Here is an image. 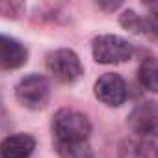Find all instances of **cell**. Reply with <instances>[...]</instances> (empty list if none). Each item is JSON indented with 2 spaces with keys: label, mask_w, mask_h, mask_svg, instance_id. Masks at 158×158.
<instances>
[{
  "label": "cell",
  "mask_w": 158,
  "mask_h": 158,
  "mask_svg": "<svg viewBox=\"0 0 158 158\" xmlns=\"http://www.w3.org/2000/svg\"><path fill=\"white\" fill-rule=\"evenodd\" d=\"M54 141H86L91 134V123L88 115L73 108H61L52 119Z\"/></svg>",
  "instance_id": "cell-1"
},
{
  "label": "cell",
  "mask_w": 158,
  "mask_h": 158,
  "mask_svg": "<svg viewBox=\"0 0 158 158\" xmlns=\"http://www.w3.org/2000/svg\"><path fill=\"white\" fill-rule=\"evenodd\" d=\"M91 52H93V58L97 63L117 65V63L128 61L134 56V47L119 35L104 34V35H97L93 39Z\"/></svg>",
  "instance_id": "cell-2"
},
{
  "label": "cell",
  "mask_w": 158,
  "mask_h": 158,
  "mask_svg": "<svg viewBox=\"0 0 158 158\" xmlns=\"http://www.w3.org/2000/svg\"><path fill=\"white\" fill-rule=\"evenodd\" d=\"M15 97L19 104H23L28 110H43L50 99V84L43 74H26L15 86Z\"/></svg>",
  "instance_id": "cell-3"
},
{
  "label": "cell",
  "mask_w": 158,
  "mask_h": 158,
  "mask_svg": "<svg viewBox=\"0 0 158 158\" xmlns=\"http://www.w3.org/2000/svg\"><path fill=\"white\" fill-rule=\"evenodd\" d=\"M45 65L54 80H58L61 84H73L84 74L80 58L71 48H58V50L50 52L45 60Z\"/></svg>",
  "instance_id": "cell-4"
},
{
  "label": "cell",
  "mask_w": 158,
  "mask_h": 158,
  "mask_svg": "<svg viewBox=\"0 0 158 158\" xmlns=\"http://www.w3.org/2000/svg\"><path fill=\"white\" fill-rule=\"evenodd\" d=\"M119 158H158V132H132L119 143Z\"/></svg>",
  "instance_id": "cell-5"
},
{
  "label": "cell",
  "mask_w": 158,
  "mask_h": 158,
  "mask_svg": "<svg viewBox=\"0 0 158 158\" xmlns=\"http://www.w3.org/2000/svg\"><path fill=\"white\" fill-rule=\"evenodd\" d=\"M95 97L106 104V106H121L125 104L127 97H128V89H127V82L123 80V76H119L117 73H104L99 80L95 82Z\"/></svg>",
  "instance_id": "cell-6"
},
{
  "label": "cell",
  "mask_w": 158,
  "mask_h": 158,
  "mask_svg": "<svg viewBox=\"0 0 158 158\" xmlns=\"http://www.w3.org/2000/svg\"><path fill=\"white\" fill-rule=\"evenodd\" d=\"M28 48L15 37L0 34V69L13 71L26 63Z\"/></svg>",
  "instance_id": "cell-7"
},
{
  "label": "cell",
  "mask_w": 158,
  "mask_h": 158,
  "mask_svg": "<svg viewBox=\"0 0 158 158\" xmlns=\"http://www.w3.org/2000/svg\"><path fill=\"white\" fill-rule=\"evenodd\" d=\"M128 125L132 132H158V104L141 102L128 115Z\"/></svg>",
  "instance_id": "cell-8"
},
{
  "label": "cell",
  "mask_w": 158,
  "mask_h": 158,
  "mask_svg": "<svg viewBox=\"0 0 158 158\" xmlns=\"http://www.w3.org/2000/svg\"><path fill=\"white\" fill-rule=\"evenodd\" d=\"M35 151V138L30 134H11L0 141V158H30Z\"/></svg>",
  "instance_id": "cell-9"
},
{
  "label": "cell",
  "mask_w": 158,
  "mask_h": 158,
  "mask_svg": "<svg viewBox=\"0 0 158 158\" xmlns=\"http://www.w3.org/2000/svg\"><path fill=\"white\" fill-rule=\"evenodd\" d=\"M56 152L61 158H93L91 145L86 141H54Z\"/></svg>",
  "instance_id": "cell-10"
},
{
  "label": "cell",
  "mask_w": 158,
  "mask_h": 158,
  "mask_svg": "<svg viewBox=\"0 0 158 158\" xmlns=\"http://www.w3.org/2000/svg\"><path fill=\"white\" fill-rule=\"evenodd\" d=\"M138 78L139 84L151 91V93H158V60L156 58H149L139 65L138 71Z\"/></svg>",
  "instance_id": "cell-11"
},
{
  "label": "cell",
  "mask_w": 158,
  "mask_h": 158,
  "mask_svg": "<svg viewBox=\"0 0 158 158\" xmlns=\"http://www.w3.org/2000/svg\"><path fill=\"white\" fill-rule=\"evenodd\" d=\"M119 24H121L127 32H130V34H145V23H143V19H141L136 11H132V10L121 13Z\"/></svg>",
  "instance_id": "cell-12"
},
{
  "label": "cell",
  "mask_w": 158,
  "mask_h": 158,
  "mask_svg": "<svg viewBox=\"0 0 158 158\" xmlns=\"http://www.w3.org/2000/svg\"><path fill=\"white\" fill-rule=\"evenodd\" d=\"M26 10V0H0V15L6 19H19Z\"/></svg>",
  "instance_id": "cell-13"
},
{
  "label": "cell",
  "mask_w": 158,
  "mask_h": 158,
  "mask_svg": "<svg viewBox=\"0 0 158 158\" xmlns=\"http://www.w3.org/2000/svg\"><path fill=\"white\" fill-rule=\"evenodd\" d=\"M143 23H145V34H149V35H152L154 39H158V10L151 11V13L143 19Z\"/></svg>",
  "instance_id": "cell-14"
},
{
  "label": "cell",
  "mask_w": 158,
  "mask_h": 158,
  "mask_svg": "<svg viewBox=\"0 0 158 158\" xmlns=\"http://www.w3.org/2000/svg\"><path fill=\"white\" fill-rule=\"evenodd\" d=\"M97 2V6L102 10V11H115L121 4H123V0H95Z\"/></svg>",
  "instance_id": "cell-15"
},
{
  "label": "cell",
  "mask_w": 158,
  "mask_h": 158,
  "mask_svg": "<svg viewBox=\"0 0 158 158\" xmlns=\"http://www.w3.org/2000/svg\"><path fill=\"white\" fill-rule=\"evenodd\" d=\"M145 2H147V4H151V2H158V0H145Z\"/></svg>",
  "instance_id": "cell-16"
}]
</instances>
